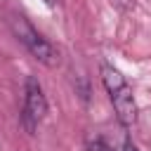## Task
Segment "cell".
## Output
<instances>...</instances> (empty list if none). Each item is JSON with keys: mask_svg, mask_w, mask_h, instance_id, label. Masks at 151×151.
<instances>
[{"mask_svg": "<svg viewBox=\"0 0 151 151\" xmlns=\"http://www.w3.org/2000/svg\"><path fill=\"white\" fill-rule=\"evenodd\" d=\"M47 116V97L42 92V85L35 76L26 78L24 85V111H21V120L26 125L28 132H33L38 127V123Z\"/></svg>", "mask_w": 151, "mask_h": 151, "instance_id": "cell-3", "label": "cell"}, {"mask_svg": "<svg viewBox=\"0 0 151 151\" xmlns=\"http://www.w3.org/2000/svg\"><path fill=\"white\" fill-rule=\"evenodd\" d=\"M120 151H139V149H137L130 139H125V142H123V146H120Z\"/></svg>", "mask_w": 151, "mask_h": 151, "instance_id": "cell-5", "label": "cell"}, {"mask_svg": "<svg viewBox=\"0 0 151 151\" xmlns=\"http://www.w3.org/2000/svg\"><path fill=\"white\" fill-rule=\"evenodd\" d=\"M101 83L109 92V99L116 109V116L120 120L123 127H132L137 123V101L132 94V87L127 85V80L123 78V73L109 64L101 66Z\"/></svg>", "mask_w": 151, "mask_h": 151, "instance_id": "cell-1", "label": "cell"}, {"mask_svg": "<svg viewBox=\"0 0 151 151\" xmlns=\"http://www.w3.org/2000/svg\"><path fill=\"white\" fill-rule=\"evenodd\" d=\"M9 26H12V33L17 35V40H19V42H21V45H24L38 61H42L45 66H54V64L59 61L57 50L50 45L47 38H42V35L31 26V21H28L26 17H21V14H12Z\"/></svg>", "mask_w": 151, "mask_h": 151, "instance_id": "cell-2", "label": "cell"}, {"mask_svg": "<svg viewBox=\"0 0 151 151\" xmlns=\"http://www.w3.org/2000/svg\"><path fill=\"white\" fill-rule=\"evenodd\" d=\"M45 2H47V5H54V0H45Z\"/></svg>", "mask_w": 151, "mask_h": 151, "instance_id": "cell-6", "label": "cell"}, {"mask_svg": "<svg viewBox=\"0 0 151 151\" xmlns=\"http://www.w3.org/2000/svg\"><path fill=\"white\" fill-rule=\"evenodd\" d=\"M87 151H113L104 139H94V142H90L87 144Z\"/></svg>", "mask_w": 151, "mask_h": 151, "instance_id": "cell-4", "label": "cell"}]
</instances>
